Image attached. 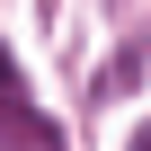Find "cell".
I'll list each match as a JSON object with an SVG mask.
<instances>
[{"mask_svg":"<svg viewBox=\"0 0 151 151\" xmlns=\"http://www.w3.org/2000/svg\"><path fill=\"white\" fill-rule=\"evenodd\" d=\"M0 151H71L36 107H27V89H18V62H9V45H0Z\"/></svg>","mask_w":151,"mask_h":151,"instance_id":"1","label":"cell"},{"mask_svg":"<svg viewBox=\"0 0 151 151\" xmlns=\"http://www.w3.org/2000/svg\"><path fill=\"white\" fill-rule=\"evenodd\" d=\"M133 151H151V124H142V133H133Z\"/></svg>","mask_w":151,"mask_h":151,"instance_id":"2","label":"cell"}]
</instances>
